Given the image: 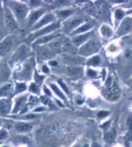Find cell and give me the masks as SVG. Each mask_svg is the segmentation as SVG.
I'll return each mask as SVG.
<instances>
[{"instance_id":"obj_51","label":"cell","mask_w":132,"mask_h":147,"mask_svg":"<svg viewBox=\"0 0 132 147\" xmlns=\"http://www.w3.org/2000/svg\"><path fill=\"white\" fill-rule=\"evenodd\" d=\"M0 126H1V124H0Z\"/></svg>"},{"instance_id":"obj_35","label":"cell","mask_w":132,"mask_h":147,"mask_svg":"<svg viewBox=\"0 0 132 147\" xmlns=\"http://www.w3.org/2000/svg\"><path fill=\"white\" fill-rule=\"evenodd\" d=\"M0 27L5 28L4 26V4L3 1H0Z\"/></svg>"},{"instance_id":"obj_44","label":"cell","mask_w":132,"mask_h":147,"mask_svg":"<svg viewBox=\"0 0 132 147\" xmlns=\"http://www.w3.org/2000/svg\"><path fill=\"white\" fill-rule=\"evenodd\" d=\"M127 126H128V128H129L130 131L131 132V130H132V117L131 116H129V117H128V119H127Z\"/></svg>"},{"instance_id":"obj_3","label":"cell","mask_w":132,"mask_h":147,"mask_svg":"<svg viewBox=\"0 0 132 147\" xmlns=\"http://www.w3.org/2000/svg\"><path fill=\"white\" fill-rule=\"evenodd\" d=\"M32 50L26 44H21L18 46L11 56L10 60L8 62L10 67H14L17 64L23 63L33 56Z\"/></svg>"},{"instance_id":"obj_20","label":"cell","mask_w":132,"mask_h":147,"mask_svg":"<svg viewBox=\"0 0 132 147\" xmlns=\"http://www.w3.org/2000/svg\"><path fill=\"white\" fill-rule=\"evenodd\" d=\"M10 116L12 119H15L17 121H25V122H29L31 120H35L37 119L40 118L41 115L39 113H30L22 114V115H11Z\"/></svg>"},{"instance_id":"obj_50","label":"cell","mask_w":132,"mask_h":147,"mask_svg":"<svg viewBox=\"0 0 132 147\" xmlns=\"http://www.w3.org/2000/svg\"><path fill=\"white\" fill-rule=\"evenodd\" d=\"M0 60H1V57H0Z\"/></svg>"},{"instance_id":"obj_19","label":"cell","mask_w":132,"mask_h":147,"mask_svg":"<svg viewBox=\"0 0 132 147\" xmlns=\"http://www.w3.org/2000/svg\"><path fill=\"white\" fill-rule=\"evenodd\" d=\"M63 59L64 63L70 65V66H79L84 63V59L82 56H78L77 55L63 54Z\"/></svg>"},{"instance_id":"obj_15","label":"cell","mask_w":132,"mask_h":147,"mask_svg":"<svg viewBox=\"0 0 132 147\" xmlns=\"http://www.w3.org/2000/svg\"><path fill=\"white\" fill-rule=\"evenodd\" d=\"M12 100L11 98H0V116H9L11 115Z\"/></svg>"},{"instance_id":"obj_8","label":"cell","mask_w":132,"mask_h":147,"mask_svg":"<svg viewBox=\"0 0 132 147\" xmlns=\"http://www.w3.org/2000/svg\"><path fill=\"white\" fill-rule=\"evenodd\" d=\"M4 26L8 32H11L16 31L19 27L16 19L5 4H4Z\"/></svg>"},{"instance_id":"obj_2","label":"cell","mask_w":132,"mask_h":147,"mask_svg":"<svg viewBox=\"0 0 132 147\" xmlns=\"http://www.w3.org/2000/svg\"><path fill=\"white\" fill-rule=\"evenodd\" d=\"M3 3L12 12L19 25L26 22L29 8L25 1H5Z\"/></svg>"},{"instance_id":"obj_36","label":"cell","mask_w":132,"mask_h":147,"mask_svg":"<svg viewBox=\"0 0 132 147\" xmlns=\"http://www.w3.org/2000/svg\"><path fill=\"white\" fill-rule=\"evenodd\" d=\"M57 85H59V87L62 89V91L64 93H66V94H69V89H68V87L67 86V85L65 84L64 82H63V80H58Z\"/></svg>"},{"instance_id":"obj_22","label":"cell","mask_w":132,"mask_h":147,"mask_svg":"<svg viewBox=\"0 0 132 147\" xmlns=\"http://www.w3.org/2000/svg\"><path fill=\"white\" fill-rule=\"evenodd\" d=\"M92 32H86V33L84 34H80V35H77V36H73L72 42H73L75 46L78 47V46H81L83 44H84L86 41H88L90 39V37L91 36Z\"/></svg>"},{"instance_id":"obj_27","label":"cell","mask_w":132,"mask_h":147,"mask_svg":"<svg viewBox=\"0 0 132 147\" xmlns=\"http://www.w3.org/2000/svg\"><path fill=\"white\" fill-rule=\"evenodd\" d=\"M27 89L28 86L26 82H16L14 83V95L16 96L24 93Z\"/></svg>"},{"instance_id":"obj_33","label":"cell","mask_w":132,"mask_h":147,"mask_svg":"<svg viewBox=\"0 0 132 147\" xmlns=\"http://www.w3.org/2000/svg\"><path fill=\"white\" fill-rule=\"evenodd\" d=\"M25 3H27V5H28V7L29 8V9H38V8H41V1H36V0H31V1H25Z\"/></svg>"},{"instance_id":"obj_41","label":"cell","mask_w":132,"mask_h":147,"mask_svg":"<svg viewBox=\"0 0 132 147\" xmlns=\"http://www.w3.org/2000/svg\"><path fill=\"white\" fill-rule=\"evenodd\" d=\"M87 75H88V76H90V77L94 78L97 76V72L96 71H94V70L91 69H89L87 70Z\"/></svg>"},{"instance_id":"obj_23","label":"cell","mask_w":132,"mask_h":147,"mask_svg":"<svg viewBox=\"0 0 132 147\" xmlns=\"http://www.w3.org/2000/svg\"><path fill=\"white\" fill-rule=\"evenodd\" d=\"M73 9H60L56 10L53 12L54 15L56 17V19H60V20H68L73 13Z\"/></svg>"},{"instance_id":"obj_17","label":"cell","mask_w":132,"mask_h":147,"mask_svg":"<svg viewBox=\"0 0 132 147\" xmlns=\"http://www.w3.org/2000/svg\"><path fill=\"white\" fill-rule=\"evenodd\" d=\"M61 51L63 52L64 54L67 55H77L78 53V49L70 38H66L63 39Z\"/></svg>"},{"instance_id":"obj_4","label":"cell","mask_w":132,"mask_h":147,"mask_svg":"<svg viewBox=\"0 0 132 147\" xmlns=\"http://www.w3.org/2000/svg\"><path fill=\"white\" fill-rule=\"evenodd\" d=\"M29 94L22 93L18 95L15 98L14 101H12V109L11 115H22L28 113L29 107H28V98Z\"/></svg>"},{"instance_id":"obj_42","label":"cell","mask_w":132,"mask_h":147,"mask_svg":"<svg viewBox=\"0 0 132 147\" xmlns=\"http://www.w3.org/2000/svg\"><path fill=\"white\" fill-rule=\"evenodd\" d=\"M43 92H44V93H45V96H46L49 97L50 96H51V92H51L50 87L47 88L46 86H43Z\"/></svg>"},{"instance_id":"obj_39","label":"cell","mask_w":132,"mask_h":147,"mask_svg":"<svg viewBox=\"0 0 132 147\" xmlns=\"http://www.w3.org/2000/svg\"><path fill=\"white\" fill-rule=\"evenodd\" d=\"M125 16V12L121 9H117L115 11V18L117 20H120Z\"/></svg>"},{"instance_id":"obj_1","label":"cell","mask_w":132,"mask_h":147,"mask_svg":"<svg viewBox=\"0 0 132 147\" xmlns=\"http://www.w3.org/2000/svg\"><path fill=\"white\" fill-rule=\"evenodd\" d=\"M36 60L33 56L28 59L23 63L17 64L14 66L13 77L16 82H26L32 79L34 75Z\"/></svg>"},{"instance_id":"obj_29","label":"cell","mask_w":132,"mask_h":147,"mask_svg":"<svg viewBox=\"0 0 132 147\" xmlns=\"http://www.w3.org/2000/svg\"><path fill=\"white\" fill-rule=\"evenodd\" d=\"M67 72L73 76H80L83 74V69L80 66H68Z\"/></svg>"},{"instance_id":"obj_26","label":"cell","mask_w":132,"mask_h":147,"mask_svg":"<svg viewBox=\"0 0 132 147\" xmlns=\"http://www.w3.org/2000/svg\"><path fill=\"white\" fill-rule=\"evenodd\" d=\"M92 27H93V26H92L91 24H90V23H84V24L78 27V28H77L75 30H73L70 35L73 37V36L80 35V34L86 33V32L91 29Z\"/></svg>"},{"instance_id":"obj_37","label":"cell","mask_w":132,"mask_h":147,"mask_svg":"<svg viewBox=\"0 0 132 147\" xmlns=\"http://www.w3.org/2000/svg\"><path fill=\"white\" fill-rule=\"evenodd\" d=\"M34 78H35V83L38 85V86H40L41 83L43 82L44 80V76H43L39 75V73H36V72H34Z\"/></svg>"},{"instance_id":"obj_45","label":"cell","mask_w":132,"mask_h":147,"mask_svg":"<svg viewBox=\"0 0 132 147\" xmlns=\"http://www.w3.org/2000/svg\"><path fill=\"white\" fill-rule=\"evenodd\" d=\"M42 72L44 73V74H47V73L50 72V68H49L47 65H43V66H42Z\"/></svg>"},{"instance_id":"obj_10","label":"cell","mask_w":132,"mask_h":147,"mask_svg":"<svg viewBox=\"0 0 132 147\" xmlns=\"http://www.w3.org/2000/svg\"><path fill=\"white\" fill-rule=\"evenodd\" d=\"M56 21H57L56 17L53 12H46V14L43 15V16L40 18V20L32 27L30 30H31L32 32H33L37 31L39 29H42L43 27L46 26H48L53 22H56Z\"/></svg>"},{"instance_id":"obj_48","label":"cell","mask_w":132,"mask_h":147,"mask_svg":"<svg viewBox=\"0 0 132 147\" xmlns=\"http://www.w3.org/2000/svg\"><path fill=\"white\" fill-rule=\"evenodd\" d=\"M2 147H10V146H3Z\"/></svg>"},{"instance_id":"obj_47","label":"cell","mask_w":132,"mask_h":147,"mask_svg":"<svg viewBox=\"0 0 132 147\" xmlns=\"http://www.w3.org/2000/svg\"><path fill=\"white\" fill-rule=\"evenodd\" d=\"M92 147H101V145L98 144L97 142H94L93 145H92Z\"/></svg>"},{"instance_id":"obj_5","label":"cell","mask_w":132,"mask_h":147,"mask_svg":"<svg viewBox=\"0 0 132 147\" xmlns=\"http://www.w3.org/2000/svg\"><path fill=\"white\" fill-rule=\"evenodd\" d=\"M101 49V43L96 39H89L83 44L78 49V54L80 56H90L97 53Z\"/></svg>"},{"instance_id":"obj_31","label":"cell","mask_w":132,"mask_h":147,"mask_svg":"<svg viewBox=\"0 0 132 147\" xmlns=\"http://www.w3.org/2000/svg\"><path fill=\"white\" fill-rule=\"evenodd\" d=\"M28 90L32 93V95H39L40 93V89H39V86L35 83L34 82H31L30 85L28 86Z\"/></svg>"},{"instance_id":"obj_11","label":"cell","mask_w":132,"mask_h":147,"mask_svg":"<svg viewBox=\"0 0 132 147\" xmlns=\"http://www.w3.org/2000/svg\"><path fill=\"white\" fill-rule=\"evenodd\" d=\"M61 27V24L59 21H56L55 22H53L51 24L46 26L43 27L42 29H39L37 31L33 32H32V35H33V38L34 39V40L37 38H39V37H42V36H46V35H49V34L53 33L58 30Z\"/></svg>"},{"instance_id":"obj_21","label":"cell","mask_w":132,"mask_h":147,"mask_svg":"<svg viewBox=\"0 0 132 147\" xmlns=\"http://www.w3.org/2000/svg\"><path fill=\"white\" fill-rule=\"evenodd\" d=\"M42 48L39 50L38 57L41 60H51V59L54 56V52L52 51L47 46H41Z\"/></svg>"},{"instance_id":"obj_7","label":"cell","mask_w":132,"mask_h":147,"mask_svg":"<svg viewBox=\"0 0 132 147\" xmlns=\"http://www.w3.org/2000/svg\"><path fill=\"white\" fill-rule=\"evenodd\" d=\"M103 94L107 99L110 100H116L118 99L120 95V89L118 88V85L112 78L109 77L106 81L105 88L103 89Z\"/></svg>"},{"instance_id":"obj_43","label":"cell","mask_w":132,"mask_h":147,"mask_svg":"<svg viewBox=\"0 0 132 147\" xmlns=\"http://www.w3.org/2000/svg\"><path fill=\"white\" fill-rule=\"evenodd\" d=\"M109 115V112L108 111H101L99 112L98 114H97V116H98L99 118H104V117H106L107 116H108Z\"/></svg>"},{"instance_id":"obj_30","label":"cell","mask_w":132,"mask_h":147,"mask_svg":"<svg viewBox=\"0 0 132 147\" xmlns=\"http://www.w3.org/2000/svg\"><path fill=\"white\" fill-rule=\"evenodd\" d=\"M116 132L114 129H110L104 133V140L107 142H112L115 139Z\"/></svg>"},{"instance_id":"obj_38","label":"cell","mask_w":132,"mask_h":147,"mask_svg":"<svg viewBox=\"0 0 132 147\" xmlns=\"http://www.w3.org/2000/svg\"><path fill=\"white\" fill-rule=\"evenodd\" d=\"M8 35H9V32L6 30V29L0 27V42L2 41L5 36H8Z\"/></svg>"},{"instance_id":"obj_25","label":"cell","mask_w":132,"mask_h":147,"mask_svg":"<svg viewBox=\"0 0 132 147\" xmlns=\"http://www.w3.org/2000/svg\"><path fill=\"white\" fill-rule=\"evenodd\" d=\"M49 87H50L51 92H53L59 99L63 100V101H67V98H66L65 93L62 91V89H60L57 84L52 82V83H50Z\"/></svg>"},{"instance_id":"obj_9","label":"cell","mask_w":132,"mask_h":147,"mask_svg":"<svg viewBox=\"0 0 132 147\" xmlns=\"http://www.w3.org/2000/svg\"><path fill=\"white\" fill-rule=\"evenodd\" d=\"M46 12H46V9L43 7L35 9H31V11H29L26 22H25L27 28L29 29H31L32 27L40 20L41 17L43 16L44 14H46Z\"/></svg>"},{"instance_id":"obj_40","label":"cell","mask_w":132,"mask_h":147,"mask_svg":"<svg viewBox=\"0 0 132 147\" xmlns=\"http://www.w3.org/2000/svg\"><path fill=\"white\" fill-rule=\"evenodd\" d=\"M46 109H46V106H37L36 108L34 109L33 111V113H35L39 114V113H42V112L46 111Z\"/></svg>"},{"instance_id":"obj_32","label":"cell","mask_w":132,"mask_h":147,"mask_svg":"<svg viewBox=\"0 0 132 147\" xmlns=\"http://www.w3.org/2000/svg\"><path fill=\"white\" fill-rule=\"evenodd\" d=\"M101 60V58L98 56H92L91 58H90L88 60L86 61V65H92V66H96V65H100Z\"/></svg>"},{"instance_id":"obj_46","label":"cell","mask_w":132,"mask_h":147,"mask_svg":"<svg viewBox=\"0 0 132 147\" xmlns=\"http://www.w3.org/2000/svg\"><path fill=\"white\" fill-rule=\"evenodd\" d=\"M110 124H111V122H107V123H105L104 124H103V125H101V127L103 128V129H107V128L109 127Z\"/></svg>"},{"instance_id":"obj_24","label":"cell","mask_w":132,"mask_h":147,"mask_svg":"<svg viewBox=\"0 0 132 147\" xmlns=\"http://www.w3.org/2000/svg\"><path fill=\"white\" fill-rule=\"evenodd\" d=\"M132 29V19H125L118 29V35H124L127 32H130Z\"/></svg>"},{"instance_id":"obj_28","label":"cell","mask_w":132,"mask_h":147,"mask_svg":"<svg viewBox=\"0 0 132 147\" xmlns=\"http://www.w3.org/2000/svg\"><path fill=\"white\" fill-rule=\"evenodd\" d=\"M40 102V99L36 95H29V96L28 102H27L29 109H34L37 106H39Z\"/></svg>"},{"instance_id":"obj_6","label":"cell","mask_w":132,"mask_h":147,"mask_svg":"<svg viewBox=\"0 0 132 147\" xmlns=\"http://www.w3.org/2000/svg\"><path fill=\"white\" fill-rule=\"evenodd\" d=\"M17 38L14 34H9L0 42V57L3 58L8 56L16 47Z\"/></svg>"},{"instance_id":"obj_13","label":"cell","mask_w":132,"mask_h":147,"mask_svg":"<svg viewBox=\"0 0 132 147\" xmlns=\"http://www.w3.org/2000/svg\"><path fill=\"white\" fill-rule=\"evenodd\" d=\"M84 22V20L82 17H73L68 19L63 22V28L65 31L69 33H71L73 30L81 26L82 23Z\"/></svg>"},{"instance_id":"obj_14","label":"cell","mask_w":132,"mask_h":147,"mask_svg":"<svg viewBox=\"0 0 132 147\" xmlns=\"http://www.w3.org/2000/svg\"><path fill=\"white\" fill-rule=\"evenodd\" d=\"M61 36H62V34L60 33V32H53V33L49 34V35H46V36L37 38V39H36L34 40V42H33L32 45L33 46H46V45L50 43L51 42H53V40H55V39H57V38H60Z\"/></svg>"},{"instance_id":"obj_49","label":"cell","mask_w":132,"mask_h":147,"mask_svg":"<svg viewBox=\"0 0 132 147\" xmlns=\"http://www.w3.org/2000/svg\"><path fill=\"white\" fill-rule=\"evenodd\" d=\"M84 147H88V146H86H86H84Z\"/></svg>"},{"instance_id":"obj_12","label":"cell","mask_w":132,"mask_h":147,"mask_svg":"<svg viewBox=\"0 0 132 147\" xmlns=\"http://www.w3.org/2000/svg\"><path fill=\"white\" fill-rule=\"evenodd\" d=\"M12 73L11 67L8 62L0 60V86L9 82Z\"/></svg>"},{"instance_id":"obj_18","label":"cell","mask_w":132,"mask_h":147,"mask_svg":"<svg viewBox=\"0 0 132 147\" xmlns=\"http://www.w3.org/2000/svg\"><path fill=\"white\" fill-rule=\"evenodd\" d=\"M14 95V83L8 82L0 86V98H11Z\"/></svg>"},{"instance_id":"obj_34","label":"cell","mask_w":132,"mask_h":147,"mask_svg":"<svg viewBox=\"0 0 132 147\" xmlns=\"http://www.w3.org/2000/svg\"><path fill=\"white\" fill-rule=\"evenodd\" d=\"M101 32L104 37H110L113 34L112 29L108 26H105V25L101 27Z\"/></svg>"},{"instance_id":"obj_16","label":"cell","mask_w":132,"mask_h":147,"mask_svg":"<svg viewBox=\"0 0 132 147\" xmlns=\"http://www.w3.org/2000/svg\"><path fill=\"white\" fill-rule=\"evenodd\" d=\"M13 128L16 133H27L33 130L34 128V124L29 122L25 121H16L13 124Z\"/></svg>"}]
</instances>
